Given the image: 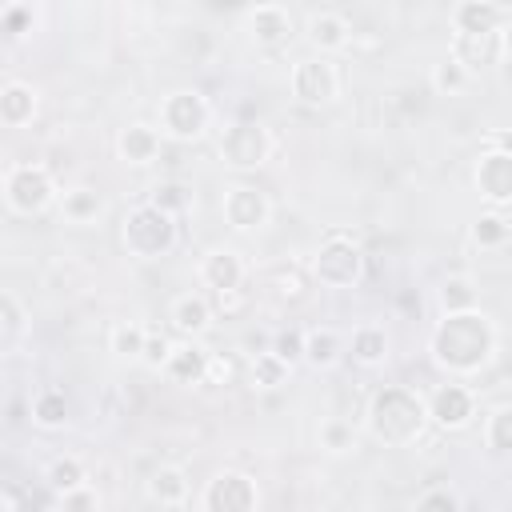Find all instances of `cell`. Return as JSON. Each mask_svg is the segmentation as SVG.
Instances as JSON below:
<instances>
[{"mask_svg": "<svg viewBox=\"0 0 512 512\" xmlns=\"http://www.w3.org/2000/svg\"><path fill=\"white\" fill-rule=\"evenodd\" d=\"M208 364H212V356L200 344H180V348H172L164 372L176 384H200V380H208Z\"/></svg>", "mask_w": 512, "mask_h": 512, "instance_id": "cell-14", "label": "cell"}, {"mask_svg": "<svg viewBox=\"0 0 512 512\" xmlns=\"http://www.w3.org/2000/svg\"><path fill=\"white\" fill-rule=\"evenodd\" d=\"M160 124H164V132L176 136V140H196V136L208 128V100H204L200 92L180 88V92H172V96L160 104Z\"/></svg>", "mask_w": 512, "mask_h": 512, "instance_id": "cell-6", "label": "cell"}, {"mask_svg": "<svg viewBox=\"0 0 512 512\" xmlns=\"http://www.w3.org/2000/svg\"><path fill=\"white\" fill-rule=\"evenodd\" d=\"M324 440H328V448H344V444H348V428H340V424H328Z\"/></svg>", "mask_w": 512, "mask_h": 512, "instance_id": "cell-41", "label": "cell"}, {"mask_svg": "<svg viewBox=\"0 0 512 512\" xmlns=\"http://www.w3.org/2000/svg\"><path fill=\"white\" fill-rule=\"evenodd\" d=\"M4 192H8V204H12L16 212H24V216L48 208L52 196H56L52 176H48V168H40V164H16V168L8 172V180H4Z\"/></svg>", "mask_w": 512, "mask_h": 512, "instance_id": "cell-5", "label": "cell"}, {"mask_svg": "<svg viewBox=\"0 0 512 512\" xmlns=\"http://www.w3.org/2000/svg\"><path fill=\"white\" fill-rule=\"evenodd\" d=\"M268 148H272L268 132L260 124H252V120H236L220 136V156L232 168H256V164H264L268 160Z\"/></svg>", "mask_w": 512, "mask_h": 512, "instance_id": "cell-7", "label": "cell"}, {"mask_svg": "<svg viewBox=\"0 0 512 512\" xmlns=\"http://www.w3.org/2000/svg\"><path fill=\"white\" fill-rule=\"evenodd\" d=\"M148 496L160 500V504H180L188 496V480L180 468H156L148 476Z\"/></svg>", "mask_w": 512, "mask_h": 512, "instance_id": "cell-22", "label": "cell"}, {"mask_svg": "<svg viewBox=\"0 0 512 512\" xmlns=\"http://www.w3.org/2000/svg\"><path fill=\"white\" fill-rule=\"evenodd\" d=\"M424 420H428V404L416 392L396 388V384L392 388H380L372 396V404H368V428L384 444H408V440H416L420 428H424Z\"/></svg>", "mask_w": 512, "mask_h": 512, "instance_id": "cell-2", "label": "cell"}, {"mask_svg": "<svg viewBox=\"0 0 512 512\" xmlns=\"http://www.w3.org/2000/svg\"><path fill=\"white\" fill-rule=\"evenodd\" d=\"M488 444L496 452H512V404L492 412V420H488Z\"/></svg>", "mask_w": 512, "mask_h": 512, "instance_id": "cell-36", "label": "cell"}, {"mask_svg": "<svg viewBox=\"0 0 512 512\" xmlns=\"http://www.w3.org/2000/svg\"><path fill=\"white\" fill-rule=\"evenodd\" d=\"M168 356H172V344H168V336H148V344H144V364L148 368H164L168 364Z\"/></svg>", "mask_w": 512, "mask_h": 512, "instance_id": "cell-40", "label": "cell"}, {"mask_svg": "<svg viewBox=\"0 0 512 512\" xmlns=\"http://www.w3.org/2000/svg\"><path fill=\"white\" fill-rule=\"evenodd\" d=\"M336 352H340V336H336L332 328H316V332H308L304 360H312V364H332Z\"/></svg>", "mask_w": 512, "mask_h": 512, "instance_id": "cell-30", "label": "cell"}, {"mask_svg": "<svg viewBox=\"0 0 512 512\" xmlns=\"http://www.w3.org/2000/svg\"><path fill=\"white\" fill-rule=\"evenodd\" d=\"M304 348H308V332H300V328H284V332H276V340H272V352H276L284 364L304 360Z\"/></svg>", "mask_w": 512, "mask_h": 512, "instance_id": "cell-35", "label": "cell"}, {"mask_svg": "<svg viewBox=\"0 0 512 512\" xmlns=\"http://www.w3.org/2000/svg\"><path fill=\"white\" fill-rule=\"evenodd\" d=\"M96 508H100V496H96L88 484L60 496V512H96Z\"/></svg>", "mask_w": 512, "mask_h": 512, "instance_id": "cell-37", "label": "cell"}, {"mask_svg": "<svg viewBox=\"0 0 512 512\" xmlns=\"http://www.w3.org/2000/svg\"><path fill=\"white\" fill-rule=\"evenodd\" d=\"M492 144H496V152H508L512 156V132H496Z\"/></svg>", "mask_w": 512, "mask_h": 512, "instance_id": "cell-43", "label": "cell"}, {"mask_svg": "<svg viewBox=\"0 0 512 512\" xmlns=\"http://www.w3.org/2000/svg\"><path fill=\"white\" fill-rule=\"evenodd\" d=\"M464 84H468V68H464L460 60L448 56V60H440V64L432 68V88H436V92H448V96H452V92H460Z\"/></svg>", "mask_w": 512, "mask_h": 512, "instance_id": "cell-32", "label": "cell"}, {"mask_svg": "<svg viewBox=\"0 0 512 512\" xmlns=\"http://www.w3.org/2000/svg\"><path fill=\"white\" fill-rule=\"evenodd\" d=\"M172 244H176V216H168L152 204H140L124 216V248L132 256L152 260V256H164Z\"/></svg>", "mask_w": 512, "mask_h": 512, "instance_id": "cell-3", "label": "cell"}, {"mask_svg": "<svg viewBox=\"0 0 512 512\" xmlns=\"http://www.w3.org/2000/svg\"><path fill=\"white\" fill-rule=\"evenodd\" d=\"M500 44H504V52H508V56H512V24H508V28H504V36H500Z\"/></svg>", "mask_w": 512, "mask_h": 512, "instance_id": "cell-44", "label": "cell"}, {"mask_svg": "<svg viewBox=\"0 0 512 512\" xmlns=\"http://www.w3.org/2000/svg\"><path fill=\"white\" fill-rule=\"evenodd\" d=\"M308 40L316 48H344L348 44V20L336 12H316L308 20Z\"/></svg>", "mask_w": 512, "mask_h": 512, "instance_id": "cell-19", "label": "cell"}, {"mask_svg": "<svg viewBox=\"0 0 512 512\" xmlns=\"http://www.w3.org/2000/svg\"><path fill=\"white\" fill-rule=\"evenodd\" d=\"M472 416V392L460 384H440L428 396V420H436L440 428H464Z\"/></svg>", "mask_w": 512, "mask_h": 512, "instance_id": "cell-12", "label": "cell"}, {"mask_svg": "<svg viewBox=\"0 0 512 512\" xmlns=\"http://www.w3.org/2000/svg\"><path fill=\"white\" fill-rule=\"evenodd\" d=\"M288 368H292V364H284L276 352H260V356L252 360V380H256L260 388H276V384H284Z\"/></svg>", "mask_w": 512, "mask_h": 512, "instance_id": "cell-31", "label": "cell"}, {"mask_svg": "<svg viewBox=\"0 0 512 512\" xmlns=\"http://www.w3.org/2000/svg\"><path fill=\"white\" fill-rule=\"evenodd\" d=\"M152 208H160V212H168V216H180L188 204H192V196H188V188L184 184H176V180H168V184H160L156 192H152V200H148Z\"/></svg>", "mask_w": 512, "mask_h": 512, "instance_id": "cell-33", "label": "cell"}, {"mask_svg": "<svg viewBox=\"0 0 512 512\" xmlns=\"http://www.w3.org/2000/svg\"><path fill=\"white\" fill-rule=\"evenodd\" d=\"M228 372H232L228 360H212V364H208V376H212V380H228Z\"/></svg>", "mask_w": 512, "mask_h": 512, "instance_id": "cell-42", "label": "cell"}, {"mask_svg": "<svg viewBox=\"0 0 512 512\" xmlns=\"http://www.w3.org/2000/svg\"><path fill=\"white\" fill-rule=\"evenodd\" d=\"M0 24H4V32L20 36V32H28V24H32V8H28V4H8V8L0 12Z\"/></svg>", "mask_w": 512, "mask_h": 512, "instance_id": "cell-39", "label": "cell"}, {"mask_svg": "<svg viewBox=\"0 0 512 512\" xmlns=\"http://www.w3.org/2000/svg\"><path fill=\"white\" fill-rule=\"evenodd\" d=\"M248 28H252V36H256L260 44H280V40H288V32H292V16H288V8H280V4H260V8L248 12Z\"/></svg>", "mask_w": 512, "mask_h": 512, "instance_id": "cell-16", "label": "cell"}, {"mask_svg": "<svg viewBox=\"0 0 512 512\" xmlns=\"http://www.w3.org/2000/svg\"><path fill=\"white\" fill-rule=\"evenodd\" d=\"M504 52V44H500V36L492 32V36H456V52H452V60H460L464 68L468 64H492L496 56Z\"/></svg>", "mask_w": 512, "mask_h": 512, "instance_id": "cell-21", "label": "cell"}, {"mask_svg": "<svg viewBox=\"0 0 512 512\" xmlns=\"http://www.w3.org/2000/svg\"><path fill=\"white\" fill-rule=\"evenodd\" d=\"M100 208H104V200H100V192H92V188H72V192H64V216H68V220H92V216H100Z\"/></svg>", "mask_w": 512, "mask_h": 512, "instance_id": "cell-28", "label": "cell"}, {"mask_svg": "<svg viewBox=\"0 0 512 512\" xmlns=\"http://www.w3.org/2000/svg\"><path fill=\"white\" fill-rule=\"evenodd\" d=\"M496 348V332L488 324L484 312H456V316H444L432 332V356L448 368V372H476L488 364Z\"/></svg>", "mask_w": 512, "mask_h": 512, "instance_id": "cell-1", "label": "cell"}, {"mask_svg": "<svg viewBox=\"0 0 512 512\" xmlns=\"http://www.w3.org/2000/svg\"><path fill=\"white\" fill-rule=\"evenodd\" d=\"M32 420L40 428H60L68 420V396L60 388H44L36 400H32Z\"/></svg>", "mask_w": 512, "mask_h": 512, "instance_id": "cell-23", "label": "cell"}, {"mask_svg": "<svg viewBox=\"0 0 512 512\" xmlns=\"http://www.w3.org/2000/svg\"><path fill=\"white\" fill-rule=\"evenodd\" d=\"M48 488L60 492V496L84 488V464H80L76 456H60V460H52V464H48Z\"/></svg>", "mask_w": 512, "mask_h": 512, "instance_id": "cell-25", "label": "cell"}, {"mask_svg": "<svg viewBox=\"0 0 512 512\" xmlns=\"http://www.w3.org/2000/svg\"><path fill=\"white\" fill-rule=\"evenodd\" d=\"M472 240H476L480 248H500V244L508 240V220H504L500 212H484V216L472 224Z\"/></svg>", "mask_w": 512, "mask_h": 512, "instance_id": "cell-29", "label": "cell"}, {"mask_svg": "<svg viewBox=\"0 0 512 512\" xmlns=\"http://www.w3.org/2000/svg\"><path fill=\"white\" fill-rule=\"evenodd\" d=\"M416 512H460V500H456L448 488H432V492L420 496Z\"/></svg>", "mask_w": 512, "mask_h": 512, "instance_id": "cell-38", "label": "cell"}, {"mask_svg": "<svg viewBox=\"0 0 512 512\" xmlns=\"http://www.w3.org/2000/svg\"><path fill=\"white\" fill-rule=\"evenodd\" d=\"M20 332H24V312H20L16 296H12V292H4V296H0V348H4V352H8V348H16Z\"/></svg>", "mask_w": 512, "mask_h": 512, "instance_id": "cell-27", "label": "cell"}, {"mask_svg": "<svg viewBox=\"0 0 512 512\" xmlns=\"http://www.w3.org/2000/svg\"><path fill=\"white\" fill-rule=\"evenodd\" d=\"M352 356H356L360 364H380V360L388 356V336H384V328H372V324L356 328V332H352Z\"/></svg>", "mask_w": 512, "mask_h": 512, "instance_id": "cell-24", "label": "cell"}, {"mask_svg": "<svg viewBox=\"0 0 512 512\" xmlns=\"http://www.w3.org/2000/svg\"><path fill=\"white\" fill-rule=\"evenodd\" d=\"M224 220H228L232 228H240V232L260 228V224L268 220V200H264V192L252 188V184L228 188V196H224Z\"/></svg>", "mask_w": 512, "mask_h": 512, "instance_id": "cell-10", "label": "cell"}, {"mask_svg": "<svg viewBox=\"0 0 512 512\" xmlns=\"http://www.w3.org/2000/svg\"><path fill=\"white\" fill-rule=\"evenodd\" d=\"M204 512H256V484L244 472H220L204 488Z\"/></svg>", "mask_w": 512, "mask_h": 512, "instance_id": "cell-8", "label": "cell"}, {"mask_svg": "<svg viewBox=\"0 0 512 512\" xmlns=\"http://www.w3.org/2000/svg\"><path fill=\"white\" fill-rule=\"evenodd\" d=\"M440 304H444V316L472 312V308H476V288H472L464 276H452V280L440 284Z\"/></svg>", "mask_w": 512, "mask_h": 512, "instance_id": "cell-26", "label": "cell"}, {"mask_svg": "<svg viewBox=\"0 0 512 512\" xmlns=\"http://www.w3.org/2000/svg\"><path fill=\"white\" fill-rule=\"evenodd\" d=\"M32 108H36V96H32L28 84H20V80L4 84V92H0V120L8 128H20L24 120H32Z\"/></svg>", "mask_w": 512, "mask_h": 512, "instance_id": "cell-18", "label": "cell"}, {"mask_svg": "<svg viewBox=\"0 0 512 512\" xmlns=\"http://www.w3.org/2000/svg\"><path fill=\"white\" fill-rule=\"evenodd\" d=\"M156 152H160L156 128H148V124H128V128L120 132V156H124L128 164H152Z\"/></svg>", "mask_w": 512, "mask_h": 512, "instance_id": "cell-17", "label": "cell"}, {"mask_svg": "<svg viewBox=\"0 0 512 512\" xmlns=\"http://www.w3.org/2000/svg\"><path fill=\"white\" fill-rule=\"evenodd\" d=\"M360 268H364V256L360 248L352 244V236L344 232H332L320 252H316V280L328 284V288H348L360 280Z\"/></svg>", "mask_w": 512, "mask_h": 512, "instance_id": "cell-4", "label": "cell"}, {"mask_svg": "<svg viewBox=\"0 0 512 512\" xmlns=\"http://www.w3.org/2000/svg\"><path fill=\"white\" fill-rule=\"evenodd\" d=\"M500 16H504L500 4H488V0H464V4L452 12L460 36H492L496 24H500Z\"/></svg>", "mask_w": 512, "mask_h": 512, "instance_id": "cell-15", "label": "cell"}, {"mask_svg": "<svg viewBox=\"0 0 512 512\" xmlns=\"http://www.w3.org/2000/svg\"><path fill=\"white\" fill-rule=\"evenodd\" d=\"M336 88H340V80L328 60H300L292 68V92L304 104H328V100H336Z\"/></svg>", "mask_w": 512, "mask_h": 512, "instance_id": "cell-9", "label": "cell"}, {"mask_svg": "<svg viewBox=\"0 0 512 512\" xmlns=\"http://www.w3.org/2000/svg\"><path fill=\"white\" fill-rule=\"evenodd\" d=\"M476 188L484 192V200L492 204H508L512 200V156L508 152H484L476 164Z\"/></svg>", "mask_w": 512, "mask_h": 512, "instance_id": "cell-11", "label": "cell"}, {"mask_svg": "<svg viewBox=\"0 0 512 512\" xmlns=\"http://www.w3.org/2000/svg\"><path fill=\"white\" fill-rule=\"evenodd\" d=\"M200 280H204L216 296L236 292V288H240V280H244V264H240V256H236V252L216 248L212 256H204V264H200Z\"/></svg>", "mask_w": 512, "mask_h": 512, "instance_id": "cell-13", "label": "cell"}, {"mask_svg": "<svg viewBox=\"0 0 512 512\" xmlns=\"http://www.w3.org/2000/svg\"><path fill=\"white\" fill-rule=\"evenodd\" d=\"M144 344H148V332L144 328H136V324L112 328V352L116 356H144Z\"/></svg>", "mask_w": 512, "mask_h": 512, "instance_id": "cell-34", "label": "cell"}, {"mask_svg": "<svg viewBox=\"0 0 512 512\" xmlns=\"http://www.w3.org/2000/svg\"><path fill=\"white\" fill-rule=\"evenodd\" d=\"M208 320H212V308H208L204 296H180L176 308H172V324H176L184 336H200V332L208 328Z\"/></svg>", "mask_w": 512, "mask_h": 512, "instance_id": "cell-20", "label": "cell"}]
</instances>
